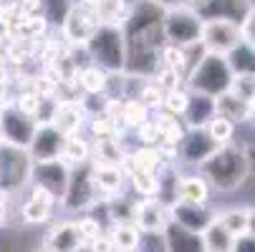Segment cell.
<instances>
[{
  "mask_svg": "<svg viewBox=\"0 0 255 252\" xmlns=\"http://www.w3.org/2000/svg\"><path fill=\"white\" fill-rule=\"evenodd\" d=\"M197 171L207 179V184L215 192H223V194L238 192L245 184V179L250 176V167H248V157H245L243 144L230 141V144L217 147L200 164Z\"/></svg>",
  "mask_w": 255,
  "mask_h": 252,
  "instance_id": "obj_1",
  "label": "cell"
},
{
  "mask_svg": "<svg viewBox=\"0 0 255 252\" xmlns=\"http://www.w3.org/2000/svg\"><path fill=\"white\" fill-rule=\"evenodd\" d=\"M86 53L94 66L104 68L106 74H122L124 71V33L122 25L99 23L94 35L86 41Z\"/></svg>",
  "mask_w": 255,
  "mask_h": 252,
  "instance_id": "obj_2",
  "label": "cell"
},
{
  "mask_svg": "<svg viewBox=\"0 0 255 252\" xmlns=\"http://www.w3.org/2000/svg\"><path fill=\"white\" fill-rule=\"evenodd\" d=\"M230 84H233L230 63L225 56H217V53H205V58L185 79V86L192 93H202V96H212V98L230 91Z\"/></svg>",
  "mask_w": 255,
  "mask_h": 252,
  "instance_id": "obj_3",
  "label": "cell"
},
{
  "mask_svg": "<svg viewBox=\"0 0 255 252\" xmlns=\"http://www.w3.org/2000/svg\"><path fill=\"white\" fill-rule=\"evenodd\" d=\"M162 33H164V43H174V46L197 43L202 35V18L195 13L192 5L167 8L162 18Z\"/></svg>",
  "mask_w": 255,
  "mask_h": 252,
  "instance_id": "obj_4",
  "label": "cell"
},
{
  "mask_svg": "<svg viewBox=\"0 0 255 252\" xmlns=\"http://www.w3.org/2000/svg\"><path fill=\"white\" fill-rule=\"evenodd\" d=\"M94 204H99L96 189H94V179H91V164L74 167L68 176V184L63 197L58 199V207L68 214H84Z\"/></svg>",
  "mask_w": 255,
  "mask_h": 252,
  "instance_id": "obj_5",
  "label": "cell"
},
{
  "mask_svg": "<svg viewBox=\"0 0 255 252\" xmlns=\"http://www.w3.org/2000/svg\"><path fill=\"white\" fill-rule=\"evenodd\" d=\"M30 157L25 149L10 147V144L0 141V192H18L28 187V176H30Z\"/></svg>",
  "mask_w": 255,
  "mask_h": 252,
  "instance_id": "obj_6",
  "label": "cell"
},
{
  "mask_svg": "<svg viewBox=\"0 0 255 252\" xmlns=\"http://www.w3.org/2000/svg\"><path fill=\"white\" fill-rule=\"evenodd\" d=\"M99 28V18L91 8H84L79 3H74L68 8V13L63 15L58 33L66 46H86V41L94 35V30Z\"/></svg>",
  "mask_w": 255,
  "mask_h": 252,
  "instance_id": "obj_7",
  "label": "cell"
},
{
  "mask_svg": "<svg viewBox=\"0 0 255 252\" xmlns=\"http://www.w3.org/2000/svg\"><path fill=\"white\" fill-rule=\"evenodd\" d=\"M200 43L205 46L207 53L228 56L233 48H238L243 43L240 25L238 23H230V20H202Z\"/></svg>",
  "mask_w": 255,
  "mask_h": 252,
  "instance_id": "obj_8",
  "label": "cell"
},
{
  "mask_svg": "<svg viewBox=\"0 0 255 252\" xmlns=\"http://www.w3.org/2000/svg\"><path fill=\"white\" fill-rule=\"evenodd\" d=\"M35 124L28 114L18 111L13 101L3 106L0 111V141L3 144H10V147H18V149H25L30 144V136L35 131Z\"/></svg>",
  "mask_w": 255,
  "mask_h": 252,
  "instance_id": "obj_9",
  "label": "cell"
},
{
  "mask_svg": "<svg viewBox=\"0 0 255 252\" xmlns=\"http://www.w3.org/2000/svg\"><path fill=\"white\" fill-rule=\"evenodd\" d=\"M68 176H71V167H66L61 159L33 162L28 184H35V187L46 189L48 194H53L56 199H61L63 192H66V184H68Z\"/></svg>",
  "mask_w": 255,
  "mask_h": 252,
  "instance_id": "obj_10",
  "label": "cell"
},
{
  "mask_svg": "<svg viewBox=\"0 0 255 252\" xmlns=\"http://www.w3.org/2000/svg\"><path fill=\"white\" fill-rule=\"evenodd\" d=\"M190 5L202 20H230L238 25L255 8L253 0H192Z\"/></svg>",
  "mask_w": 255,
  "mask_h": 252,
  "instance_id": "obj_11",
  "label": "cell"
},
{
  "mask_svg": "<svg viewBox=\"0 0 255 252\" xmlns=\"http://www.w3.org/2000/svg\"><path fill=\"white\" fill-rule=\"evenodd\" d=\"M217 149V144L207 136L205 129H187L185 139L177 147V167H195L200 169V164Z\"/></svg>",
  "mask_w": 255,
  "mask_h": 252,
  "instance_id": "obj_12",
  "label": "cell"
},
{
  "mask_svg": "<svg viewBox=\"0 0 255 252\" xmlns=\"http://www.w3.org/2000/svg\"><path fill=\"white\" fill-rule=\"evenodd\" d=\"M66 136L53 126V124H38L30 136V144L25 147L30 162H51L61 157Z\"/></svg>",
  "mask_w": 255,
  "mask_h": 252,
  "instance_id": "obj_13",
  "label": "cell"
},
{
  "mask_svg": "<svg viewBox=\"0 0 255 252\" xmlns=\"http://www.w3.org/2000/svg\"><path fill=\"white\" fill-rule=\"evenodd\" d=\"M91 164V179H94V189L99 202H109L119 194L127 192V171L124 167L117 164Z\"/></svg>",
  "mask_w": 255,
  "mask_h": 252,
  "instance_id": "obj_14",
  "label": "cell"
},
{
  "mask_svg": "<svg viewBox=\"0 0 255 252\" xmlns=\"http://www.w3.org/2000/svg\"><path fill=\"white\" fill-rule=\"evenodd\" d=\"M215 217H217V212L210 204H187V202L169 204V222L185 227L190 232H197V235H202Z\"/></svg>",
  "mask_w": 255,
  "mask_h": 252,
  "instance_id": "obj_15",
  "label": "cell"
},
{
  "mask_svg": "<svg viewBox=\"0 0 255 252\" xmlns=\"http://www.w3.org/2000/svg\"><path fill=\"white\" fill-rule=\"evenodd\" d=\"M169 225V204H164L157 197L139 199L134 204V227L139 232H164Z\"/></svg>",
  "mask_w": 255,
  "mask_h": 252,
  "instance_id": "obj_16",
  "label": "cell"
},
{
  "mask_svg": "<svg viewBox=\"0 0 255 252\" xmlns=\"http://www.w3.org/2000/svg\"><path fill=\"white\" fill-rule=\"evenodd\" d=\"M56 204L58 199L53 194H48L46 189L35 187V184H28V197L20 207V217L25 225H46L53 217Z\"/></svg>",
  "mask_w": 255,
  "mask_h": 252,
  "instance_id": "obj_17",
  "label": "cell"
},
{
  "mask_svg": "<svg viewBox=\"0 0 255 252\" xmlns=\"http://www.w3.org/2000/svg\"><path fill=\"white\" fill-rule=\"evenodd\" d=\"M43 250L48 252H84V242L76 230V220H61L51 225L43 237Z\"/></svg>",
  "mask_w": 255,
  "mask_h": 252,
  "instance_id": "obj_18",
  "label": "cell"
},
{
  "mask_svg": "<svg viewBox=\"0 0 255 252\" xmlns=\"http://www.w3.org/2000/svg\"><path fill=\"white\" fill-rule=\"evenodd\" d=\"M212 187L200 171L179 174L177 187H174V202H187V204H210Z\"/></svg>",
  "mask_w": 255,
  "mask_h": 252,
  "instance_id": "obj_19",
  "label": "cell"
},
{
  "mask_svg": "<svg viewBox=\"0 0 255 252\" xmlns=\"http://www.w3.org/2000/svg\"><path fill=\"white\" fill-rule=\"evenodd\" d=\"M129 154L127 136H99L91 139V162L94 164H117L122 167Z\"/></svg>",
  "mask_w": 255,
  "mask_h": 252,
  "instance_id": "obj_20",
  "label": "cell"
},
{
  "mask_svg": "<svg viewBox=\"0 0 255 252\" xmlns=\"http://www.w3.org/2000/svg\"><path fill=\"white\" fill-rule=\"evenodd\" d=\"M63 136H74L86 131V111L76 101H58V109L51 121Z\"/></svg>",
  "mask_w": 255,
  "mask_h": 252,
  "instance_id": "obj_21",
  "label": "cell"
},
{
  "mask_svg": "<svg viewBox=\"0 0 255 252\" xmlns=\"http://www.w3.org/2000/svg\"><path fill=\"white\" fill-rule=\"evenodd\" d=\"M124 171L129 174V171H134V169H139V171H162L164 167H169L167 164V159L162 157V152H159V147H141V144H136L134 149H129V154H127V159H124Z\"/></svg>",
  "mask_w": 255,
  "mask_h": 252,
  "instance_id": "obj_22",
  "label": "cell"
},
{
  "mask_svg": "<svg viewBox=\"0 0 255 252\" xmlns=\"http://www.w3.org/2000/svg\"><path fill=\"white\" fill-rule=\"evenodd\" d=\"M162 235H164L167 252H205L202 235L190 232V230L179 227V225H174V222H169Z\"/></svg>",
  "mask_w": 255,
  "mask_h": 252,
  "instance_id": "obj_23",
  "label": "cell"
},
{
  "mask_svg": "<svg viewBox=\"0 0 255 252\" xmlns=\"http://www.w3.org/2000/svg\"><path fill=\"white\" fill-rule=\"evenodd\" d=\"M215 98L212 96H202V93H192L190 91V103L185 114H182V121H185L187 129H205L207 121L215 116Z\"/></svg>",
  "mask_w": 255,
  "mask_h": 252,
  "instance_id": "obj_24",
  "label": "cell"
},
{
  "mask_svg": "<svg viewBox=\"0 0 255 252\" xmlns=\"http://www.w3.org/2000/svg\"><path fill=\"white\" fill-rule=\"evenodd\" d=\"M215 111L217 116H225L228 121H233L235 126L238 124H248L250 121V114H253V106L243 98H238L233 91H225L215 98Z\"/></svg>",
  "mask_w": 255,
  "mask_h": 252,
  "instance_id": "obj_25",
  "label": "cell"
},
{
  "mask_svg": "<svg viewBox=\"0 0 255 252\" xmlns=\"http://www.w3.org/2000/svg\"><path fill=\"white\" fill-rule=\"evenodd\" d=\"M66 167H84L91 162V139L84 134H74V136H66L63 141V149H61V157H58Z\"/></svg>",
  "mask_w": 255,
  "mask_h": 252,
  "instance_id": "obj_26",
  "label": "cell"
},
{
  "mask_svg": "<svg viewBox=\"0 0 255 252\" xmlns=\"http://www.w3.org/2000/svg\"><path fill=\"white\" fill-rule=\"evenodd\" d=\"M109 76H112V74H106L104 68L89 63V66H84V68L79 71L76 84H79V88H81L84 96H101V93H106V88H109Z\"/></svg>",
  "mask_w": 255,
  "mask_h": 252,
  "instance_id": "obj_27",
  "label": "cell"
},
{
  "mask_svg": "<svg viewBox=\"0 0 255 252\" xmlns=\"http://www.w3.org/2000/svg\"><path fill=\"white\" fill-rule=\"evenodd\" d=\"M127 189H131L134 197L147 199L159 194V171H129L127 174Z\"/></svg>",
  "mask_w": 255,
  "mask_h": 252,
  "instance_id": "obj_28",
  "label": "cell"
},
{
  "mask_svg": "<svg viewBox=\"0 0 255 252\" xmlns=\"http://www.w3.org/2000/svg\"><path fill=\"white\" fill-rule=\"evenodd\" d=\"M106 232H109V237H112V242H114L117 252H131V250H136V247H139V237H141V232H139L131 222H117V225H109V227H106Z\"/></svg>",
  "mask_w": 255,
  "mask_h": 252,
  "instance_id": "obj_29",
  "label": "cell"
},
{
  "mask_svg": "<svg viewBox=\"0 0 255 252\" xmlns=\"http://www.w3.org/2000/svg\"><path fill=\"white\" fill-rule=\"evenodd\" d=\"M202 242H205V252H230L235 237H233L220 222H217V220H212L210 227L202 232Z\"/></svg>",
  "mask_w": 255,
  "mask_h": 252,
  "instance_id": "obj_30",
  "label": "cell"
},
{
  "mask_svg": "<svg viewBox=\"0 0 255 252\" xmlns=\"http://www.w3.org/2000/svg\"><path fill=\"white\" fill-rule=\"evenodd\" d=\"M228 63H230V71H233V76H240V74H253L255 76V48L248 46L245 41L233 48L228 56Z\"/></svg>",
  "mask_w": 255,
  "mask_h": 252,
  "instance_id": "obj_31",
  "label": "cell"
},
{
  "mask_svg": "<svg viewBox=\"0 0 255 252\" xmlns=\"http://www.w3.org/2000/svg\"><path fill=\"white\" fill-rule=\"evenodd\" d=\"M217 222H220L233 237H240L248 232V207H233V209H223L217 212Z\"/></svg>",
  "mask_w": 255,
  "mask_h": 252,
  "instance_id": "obj_32",
  "label": "cell"
},
{
  "mask_svg": "<svg viewBox=\"0 0 255 252\" xmlns=\"http://www.w3.org/2000/svg\"><path fill=\"white\" fill-rule=\"evenodd\" d=\"M205 131H207V136L217 144V147H223V144H230V141H235V134H238V126L233 124V121H228L225 116H212L210 121H207V126H205Z\"/></svg>",
  "mask_w": 255,
  "mask_h": 252,
  "instance_id": "obj_33",
  "label": "cell"
},
{
  "mask_svg": "<svg viewBox=\"0 0 255 252\" xmlns=\"http://www.w3.org/2000/svg\"><path fill=\"white\" fill-rule=\"evenodd\" d=\"M162 96H164V91L152 81V79H141L139 81V86H136V93H134V98L136 101H141L147 109L154 114V111H159L162 109Z\"/></svg>",
  "mask_w": 255,
  "mask_h": 252,
  "instance_id": "obj_34",
  "label": "cell"
},
{
  "mask_svg": "<svg viewBox=\"0 0 255 252\" xmlns=\"http://www.w3.org/2000/svg\"><path fill=\"white\" fill-rule=\"evenodd\" d=\"M187 103H190V88H187V86H179V88L164 91V96H162V109H159V111H167V114L182 119V114H185V109H187Z\"/></svg>",
  "mask_w": 255,
  "mask_h": 252,
  "instance_id": "obj_35",
  "label": "cell"
},
{
  "mask_svg": "<svg viewBox=\"0 0 255 252\" xmlns=\"http://www.w3.org/2000/svg\"><path fill=\"white\" fill-rule=\"evenodd\" d=\"M76 230H79V237H81L84 250H86V245H89V242H94L101 232H106V225L96 217V214L84 212L81 217H76Z\"/></svg>",
  "mask_w": 255,
  "mask_h": 252,
  "instance_id": "obj_36",
  "label": "cell"
},
{
  "mask_svg": "<svg viewBox=\"0 0 255 252\" xmlns=\"http://www.w3.org/2000/svg\"><path fill=\"white\" fill-rule=\"evenodd\" d=\"M159 66L174 68V71H179V74L187 79V66H185V51H182V46L162 43V48H159Z\"/></svg>",
  "mask_w": 255,
  "mask_h": 252,
  "instance_id": "obj_37",
  "label": "cell"
},
{
  "mask_svg": "<svg viewBox=\"0 0 255 252\" xmlns=\"http://www.w3.org/2000/svg\"><path fill=\"white\" fill-rule=\"evenodd\" d=\"M230 91H233L238 98H243V101H248V103L253 106V103H255V76H253V74L233 76Z\"/></svg>",
  "mask_w": 255,
  "mask_h": 252,
  "instance_id": "obj_38",
  "label": "cell"
},
{
  "mask_svg": "<svg viewBox=\"0 0 255 252\" xmlns=\"http://www.w3.org/2000/svg\"><path fill=\"white\" fill-rule=\"evenodd\" d=\"M152 81H154L162 91H172V88L185 86V76H182L179 71H174V68H167V66H159V68H157V74L152 76Z\"/></svg>",
  "mask_w": 255,
  "mask_h": 252,
  "instance_id": "obj_39",
  "label": "cell"
},
{
  "mask_svg": "<svg viewBox=\"0 0 255 252\" xmlns=\"http://www.w3.org/2000/svg\"><path fill=\"white\" fill-rule=\"evenodd\" d=\"M134 136H136V144H141V147H159V129L152 116L134 129Z\"/></svg>",
  "mask_w": 255,
  "mask_h": 252,
  "instance_id": "obj_40",
  "label": "cell"
},
{
  "mask_svg": "<svg viewBox=\"0 0 255 252\" xmlns=\"http://www.w3.org/2000/svg\"><path fill=\"white\" fill-rule=\"evenodd\" d=\"M38 101H41V96L35 93L30 86H25V88H20V91H18V96H15L13 106H15L18 111H23V114H28V116L33 119L35 109H38Z\"/></svg>",
  "mask_w": 255,
  "mask_h": 252,
  "instance_id": "obj_41",
  "label": "cell"
},
{
  "mask_svg": "<svg viewBox=\"0 0 255 252\" xmlns=\"http://www.w3.org/2000/svg\"><path fill=\"white\" fill-rule=\"evenodd\" d=\"M136 250H139V252H167L164 235H162V232H141Z\"/></svg>",
  "mask_w": 255,
  "mask_h": 252,
  "instance_id": "obj_42",
  "label": "cell"
},
{
  "mask_svg": "<svg viewBox=\"0 0 255 252\" xmlns=\"http://www.w3.org/2000/svg\"><path fill=\"white\" fill-rule=\"evenodd\" d=\"M86 252H117V247H114L112 237H109V232H101L94 242L86 245Z\"/></svg>",
  "mask_w": 255,
  "mask_h": 252,
  "instance_id": "obj_43",
  "label": "cell"
},
{
  "mask_svg": "<svg viewBox=\"0 0 255 252\" xmlns=\"http://www.w3.org/2000/svg\"><path fill=\"white\" fill-rule=\"evenodd\" d=\"M240 33H243V41L255 48V8H253V10L248 13V18L240 23Z\"/></svg>",
  "mask_w": 255,
  "mask_h": 252,
  "instance_id": "obj_44",
  "label": "cell"
},
{
  "mask_svg": "<svg viewBox=\"0 0 255 252\" xmlns=\"http://www.w3.org/2000/svg\"><path fill=\"white\" fill-rule=\"evenodd\" d=\"M230 252H255V235H248V232H245V235L235 237Z\"/></svg>",
  "mask_w": 255,
  "mask_h": 252,
  "instance_id": "obj_45",
  "label": "cell"
},
{
  "mask_svg": "<svg viewBox=\"0 0 255 252\" xmlns=\"http://www.w3.org/2000/svg\"><path fill=\"white\" fill-rule=\"evenodd\" d=\"M154 3L162 8H174V5H190L192 0H154Z\"/></svg>",
  "mask_w": 255,
  "mask_h": 252,
  "instance_id": "obj_46",
  "label": "cell"
},
{
  "mask_svg": "<svg viewBox=\"0 0 255 252\" xmlns=\"http://www.w3.org/2000/svg\"><path fill=\"white\" fill-rule=\"evenodd\" d=\"M248 235H255V207H248Z\"/></svg>",
  "mask_w": 255,
  "mask_h": 252,
  "instance_id": "obj_47",
  "label": "cell"
},
{
  "mask_svg": "<svg viewBox=\"0 0 255 252\" xmlns=\"http://www.w3.org/2000/svg\"><path fill=\"white\" fill-rule=\"evenodd\" d=\"M250 121H255V103H253V114H250Z\"/></svg>",
  "mask_w": 255,
  "mask_h": 252,
  "instance_id": "obj_48",
  "label": "cell"
},
{
  "mask_svg": "<svg viewBox=\"0 0 255 252\" xmlns=\"http://www.w3.org/2000/svg\"><path fill=\"white\" fill-rule=\"evenodd\" d=\"M33 252H48V250H43V247H41V250H33Z\"/></svg>",
  "mask_w": 255,
  "mask_h": 252,
  "instance_id": "obj_49",
  "label": "cell"
},
{
  "mask_svg": "<svg viewBox=\"0 0 255 252\" xmlns=\"http://www.w3.org/2000/svg\"><path fill=\"white\" fill-rule=\"evenodd\" d=\"M131 252H139V250H131Z\"/></svg>",
  "mask_w": 255,
  "mask_h": 252,
  "instance_id": "obj_50",
  "label": "cell"
}]
</instances>
